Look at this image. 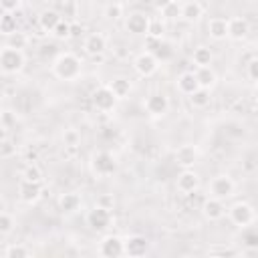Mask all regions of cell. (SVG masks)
<instances>
[{"mask_svg":"<svg viewBox=\"0 0 258 258\" xmlns=\"http://www.w3.org/2000/svg\"><path fill=\"white\" fill-rule=\"evenodd\" d=\"M81 71H83V62L73 52H60L52 60V73L60 81H75L81 77Z\"/></svg>","mask_w":258,"mask_h":258,"instance_id":"obj_1","label":"cell"},{"mask_svg":"<svg viewBox=\"0 0 258 258\" xmlns=\"http://www.w3.org/2000/svg\"><path fill=\"white\" fill-rule=\"evenodd\" d=\"M26 64V56H24V50L20 48H12V46H2L0 50V71L4 75H16L24 69Z\"/></svg>","mask_w":258,"mask_h":258,"instance_id":"obj_2","label":"cell"},{"mask_svg":"<svg viewBox=\"0 0 258 258\" xmlns=\"http://www.w3.org/2000/svg\"><path fill=\"white\" fill-rule=\"evenodd\" d=\"M228 218L232 220L234 226L248 228V226L254 224V220H256V210H254L248 202H236V204L228 210Z\"/></svg>","mask_w":258,"mask_h":258,"instance_id":"obj_3","label":"cell"},{"mask_svg":"<svg viewBox=\"0 0 258 258\" xmlns=\"http://www.w3.org/2000/svg\"><path fill=\"white\" fill-rule=\"evenodd\" d=\"M91 101H93V107H95L97 111H101V113H109V111L115 109V105H117L119 99L115 97V93L111 91L109 85H101V87H97V89L93 91Z\"/></svg>","mask_w":258,"mask_h":258,"instance_id":"obj_4","label":"cell"},{"mask_svg":"<svg viewBox=\"0 0 258 258\" xmlns=\"http://www.w3.org/2000/svg\"><path fill=\"white\" fill-rule=\"evenodd\" d=\"M91 169L95 175L99 177H107V175H113L115 169H117V161L113 157V153L109 151H97L91 159Z\"/></svg>","mask_w":258,"mask_h":258,"instance_id":"obj_5","label":"cell"},{"mask_svg":"<svg viewBox=\"0 0 258 258\" xmlns=\"http://www.w3.org/2000/svg\"><path fill=\"white\" fill-rule=\"evenodd\" d=\"M99 252L105 258H119L125 254V242L121 236L117 234H107L101 242H99Z\"/></svg>","mask_w":258,"mask_h":258,"instance_id":"obj_6","label":"cell"},{"mask_svg":"<svg viewBox=\"0 0 258 258\" xmlns=\"http://www.w3.org/2000/svg\"><path fill=\"white\" fill-rule=\"evenodd\" d=\"M143 107L151 117H163L169 111V99L163 93H151L145 97Z\"/></svg>","mask_w":258,"mask_h":258,"instance_id":"obj_7","label":"cell"},{"mask_svg":"<svg viewBox=\"0 0 258 258\" xmlns=\"http://www.w3.org/2000/svg\"><path fill=\"white\" fill-rule=\"evenodd\" d=\"M157 67H159V60L155 58L153 52H147V50L139 52V54L135 56V60H133V69H135L141 77H151V75H155V73H157Z\"/></svg>","mask_w":258,"mask_h":258,"instance_id":"obj_8","label":"cell"},{"mask_svg":"<svg viewBox=\"0 0 258 258\" xmlns=\"http://www.w3.org/2000/svg\"><path fill=\"white\" fill-rule=\"evenodd\" d=\"M234 181H232V177L230 175H216V177H212V181H210V196L212 198H220V200H226V198H230L232 194H234Z\"/></svg>","mask_w":258,"mask_h":258,"instance_id":"obj_9","label":"cell"},{"mask_svg":"<svg viewBox=\"0 0 258 258\" xmlns=\"http://www.w3.org/2000/svg\"><path fill=\"white\" fill-rule=\"evenodd\" d=\"M123 242H125V256L139 258L149 252V240L141 234H131V236L123 238Z\"/></svg>","mask_w":258,"mask_h":258,"instance_id":"obj_10","label":"cell"},{"mask_svg":"<svg viewBox=\"0 0 258 258\" xmlns=\"http://www.w3.org/2000/svg\"><path fill=\"white\" fill-rule=\"evenodd\" d=\"M149 24H151L149 16L143 14V12H139V10L129 12V14L125 16V28H127V32H131V34H147V32H149Z\"/></svg>","mask_w":258,"mask_h":258,"instance_id":"obj_11","label":"cell"},{"mask_svg":"<svg viewBox=\"0 0 258 258\" xmlns=\"http://www.w3.org/2000/svg\"><path fill=\"white\" fill-rule=\"evenodd\" d=\"M18 198L32 206L36 204L40 198H42V181H28V179H22L20 185H18Z\"/></svg>","mask_w":258,"mask_h":258,"instance_id":"obj_12","label":"cell"},{"mask_svg":"<svg viewBox=\"0 0 258 258\" xmlns=\"http://www.w3.org/2000/svg\"><path fill=\"white\" fill-rule=\"evenodd\" d=\"M111 218H113V216H111V210L101 208V206L95 204V208L89 210V214H87V224H89L93 230H105V228H109Z\"/></svg>","mask_w":258,"mask_h":258,"instance_id":"obj_13","label":"cell"},{"mask_svg":"<svg viewBox=\"0 0 258 258\" xmlns=\"http://www.w3.org/2000/svg\"><path fill=\"white\" fill-rule=\"evenodd\" d=\"M83 48H85V52L91 54V56H101V54L107 50V38H105L101 32H91V34L85 36Z\"/></svg>","mask_w":258,"mask_h":258,"instance_id":"obj_14","label":"cell"},{"mask_svg":"<svg viewBox=\"0 0 258 258\" xmlns=\"http://www.w3.org/2000/svg\"><path fill=\"white\" fill-rule=\"evenodd\" d=\"M202 212H204L206 220H210V222H218V220H222V218L226 216L224 200H220V198H212V196H210V198L204 202Z\"/></svg>","mask_w":258,"mask_h":258,"instance_id":"obj_15","label":"cell"},{"mask_svg":"<svg viewBox=\"0 0 258 258\" xmlns=\"http://www.w3.org/2000/svg\"><path fill=\"white\" fill-rule=\"evenodd\" d=\"M198 157H200L198 147H196V145H189V143L177 147V151H175V163H177L179 167H183V169L194 167V163L198 161Z\"/></svg>","mask_w":258,"mask_h":258,"instance_id":"obj_16","label":"cell"},{"mask_svg":"<svg viewBox=\"0 0 258 258\" xmlns=\"http://www.w3.org/2000/svg\"><path fill=\"white\" fill-rule=\"evenodd\" d=\"M177 189L181 194H191L200 187V175L194 171V169H183L179 175H177V181H175Z\"/></svg>","mask_w":258,"mask_h":258,"instance_id":"obj_17","label":"cell"},{"mask_svg":"<svg viewBox=\"0 0 258 258\" xmlns=\"http://www.w3.org/2000/svg\"><path fill=\"white\" fill-rule=\"evenodd\" d=\"M248 32H250V24H248L246 18H240V16L230 18V22H228V36L232 40H242V38L248 36Z\"/></svg>","mask_w":258,"mask_h":258,"instance_id":"obj_18","label":"cell"},{"mask_svg":"<svg viewBox=\"0 0 258 258\" xmlns=\"http://www.w3.org/2000/svg\"><path fill=\"white\" fill-rule=\"evenodd\" d=\"M60 20H62V16H60L56 10L46 8V10H42L40 16H38V26H40L44 32H52Z\"/></svg>","mask_w":258,"mask_h":258,"instance_id":"obj_19","label":"cell"},{"mask_svg":"<svg viewBox=\"0 0 258 258\" xmlns=\"http://www.w3.org/2000/svg\"><path fill=\"white\" fill-rule=\"evenodd\" d=\"M228 18H222V16H216L208 22V32L214 40H224L228 36Z\"/></svg>","mask_w":258,"mask_h":258,"instance_id":"obj_20","label":"cell"},{"mask_svg":"<svg viewBox=\"0 0 258 258\" xmlns=\"http://www.w3.org/2000/svg\"><path fill=\"white\" fill-rule=\"evenodd\" d=\"M175 87H177V91L179 93H183V95H191L196 89H200V83H198V79H196V73H181L179 77H177V81H175Z\"/></svg>","mask_w":258,"mask_h":258,"instance_id":"obj_21","label":"cell"},{"mask_svg":"<svg viewBox=\"0 0 258 258\" xmlns=\"http://www.w3.org/2000/svg\"><path fill=\"white\" fill-rule=\"evenodd\" d=\"M81 208V196L75 191H67L58 198V210L62 214H75Z\"/></svg>","mask_w":258,"mask_h":258,"instance_id":"obj_22","label":"cell"},{"mask_svg":"<svg viewBox=\"0 0 258 258\" xmlns=\"http://www.w3.org/2000/svg\"><path fill=\"white\" fill-rule=\"evenodd\" d=\"M202 16H204V6L198 0H189L181 4V18L185 22H198Z\"/></svg>","mask_w":258,"mask_h":258,"instance_id":"obj_23","label":"cell"},{"mask_svg":"<svg viewBox=\"0 0 258 258\" xmlns=\"http://www.w3.org/2000/svg\"><path fill=\"white\" fill-rule=\"evenodd\" d=\"M196 79H198L200 87H204V89H212L216 85V81H218V77H216L212 67H198L196 69Z\"/></svg>","mask_w":258,"mask_h":258,"instance_id":"obj_24","label":"cell"},{"mask_svg":"<svg viewBox=\"0 0 258 258\" xmlns=\"http://www.w3.org/2000/svg\"><path fill=\"white\" fill-rule=\"evenodd\" d=\"M187 99H189V105H191V107H196V109H204V107L210 105V101H212V93H210V89L200 87V89H196L191 95H187Z\"/></svg>","mask_w":258,"mask_h":258,"instance_id":"obj_25","label":"cell"},{"mask_svg":"<svg viewBox=\"0 0 258 258\" xmlns=\"http://www.w3.org/2000/svg\"><path fill=\"white\" fill-rule=\"evenodd\" d=\"M111 91L115 93L117 99H125L129 93H131V81L125 79V77H115L111 83H109Z\"/></svg>","mask_w":258,"mask_h":258,"instance_id":"obj_26","label":"cell"},{"mask_svg":"<svg viewBox=\"0 0 258 258\" xmlns=\"http://www.w3.org/2000/svg\"><path fill=\"white\" fill-rule=\"evenodd\" d=\"M18 30V22H16V16L12 12H2L0 16V32L4 36H10L12 32Z\"/></svg>","mask_w":258,"mask_h":258,"instance_id":"obj_27","label":"cell"},{"mask_svg":"<svg viewBox=\"0 0 258 258\" xmlns=\"http://www.w3.org/2000/svg\"><path fill=\"white\" fill-rule=\"evenodd\" d=\"M191 58H194L196 67H210V64H212L214 54H212V50H210L208 46H198V48H194Z\"/></svg>","mask_w":258,"mask_h":258,"instance_id":"obj_28","label":"cell"},{"mask_svg":"<svg viewBox=\"0 0 258 258\" xmlns=\"http://www.w3.org/2000/svg\"><path fill=\"white\" fill-rule=\"evenodd\" d=\"M32 252L22 244H10L4 250V258H28Z\"/></svg>","mask_w":258,"mask_h":258,"instance_id":"obj_29","label":"cell"},{"mask_svg":"<svg viewBox=\"0 0 258 258\" xmlns=\"http://www.w3.org/2000/svg\"><path fill=\"white\" fill-rule=\"evenodd\" d=\"M153 54H155V58H157L159 62L169 60V58L173 56V44H171V42H167V40H161V42H159V46L153 50Z\"/></svg>","mask_w":258,"mask_h":258,"instance_id":"obj_30","label":"cell"},{"mask_svg":"<svg viewBox=\"0 0 258 258\" xmlns=\"http://www.w3.org/2000/svg\"><path fill=\"white\" fill-rule=\"evenodd\" d=\"M8 38V46H12V48H20V50H24L26 48V44H28V36L24 34V32H20V30H16V32H12L10 36H6Z\"/></svg>","mask_w":258,"mask_h":258,"instance_id":"obj_31","label":"cell"},{"mask_svg":"<svg viewBox=\"0 0 258 258\" xmlns=\"http://www.w3.org/2000/svg\"><path fill=\"white\" fill-rule=\"evenodd\" d=\"M42 177H44V173L36 163H28L22 171V179H28V181H42Z\"/></svg>","mask_w":258,"mask_h":258,"instance_id":"obj_32","label":"cell"},{"mask_svg":"<svg viewBox=\"0 0 258 258\" xmlns=\"http://www.w3.org/2000/svg\"><path fill=\"white\" fill-rule=\"evenodd\" d=\"M12 230H14V218L8 212H2L0 214V236L6 238Z\"/></svg>","mask_w":258,"mask_h":258,"instance_id":"obj_33","label":"cell"},{"mask_svg":"<svg viewBox=\"0 0 258 258\" xmlns=\"http://www.w3.org/2000/svg\"><path fill=\"white\" fill-rule=\"evenodd\" d=\"M105 16L109 20H119L123 16V4L121 2H109L105 6Z\"/></svg>","mask_w":258,"mask_h":258,"instance_id":"obj_34","label":"cell"},{"mask_svg":"<svg viewBox=\"0 0 258 258\" xmlns=\"http://www.w3.org/2000/svg\"><path fill=\"white\" fill-rule=\"evenodd\" d=\"M54 38H58V40H64V38H71V22H67V20H60L58 24H56V28L50 32Z\"/></svg>","mask_w":258,"mask_h":258,"instance_id":"obj_35","label":"cell"},{"mask_svg":"<svg viewBox=\"0 0 258 258\" xmlns=\"http://www.w3.org/2000/svg\"><path fill=\"white\" fill-rule=\"evenodd\" d=\"M12 155H16V145L8 137H2V141H0V157L2 159H10Z\"/></svg>","mask_w":258,"mask_h":258,"instance_id":"obj_36","label":"cell"},{"mask_svg":"<svg viewBox=\"0 0 258 258\" xmlns=\"http://www.w3.org/2000/svg\"><path fill=\"white\" fill-rule=\"evenodd\" d=\"M161 14H163V18H167V20H175V18H181V4H177V2H171L169 6H165V8L161 10Z\"/></svg>","mask_w":258,"mask_h":258,"instance_id":"obj_37","label":"cell"},{"mask_svg":"<svg viewBox=\"0 0 258 258\" xmlns=\"http://www.w3.org/2000/svg\"><path fill=\"white\" fill-rule=\"evenodd\" d=\"M208 254H210V256H236L238 250L232 248V246H212V248L208 250Z\"/></svg>","mask_w":258,"mask_h":258,"instance_id":"obj_38","label":"cell"},{"mask_svg":"<svg viewBox=\"0 0 258 258\" xmlns=\"http://www.w3.org/2000/svg\"><path fill=\"white\" fill-rule=\"evenodd\" d=\"M62 139H64V145H69V147H77V145H79L81 135H79L75 129H67V131H64V135H62Z\"/></svg>","mask_w":258,"mask_h":258,"instance_id":"obj_39","label":"cell"},{"mask_svg":"<svg viewBox=\"0 0 258 258\" xmlns=\"http://www.w3.org/2000/svg\"><path fill=\"white\" fill-rule=\"evenodd\" d=\"M97 206H101V208H107V210H113L115 208V198H113V194H101L99 198H97V202H95Z\"/></svg>","mask_w":258,"mask_h":258,"instance_id":"obj_40","label":"cell"},{"mask_svg":"<svg viewBox=\"0 0 258 258\" xmlns=\"http://www.w3.org/2000/svg\"><path fill=\"white\" fill-rule=\"evenodd\" d=\"M163 32H165V26L161 24V20H151L147 34H151V36H155V38H163Z\"/></svg>","mask_w":258,"mask_h":258,"instance_id":"obj_41","label":"cell"},{"mask_svg":"<svg viewBox=\"0 0 258 258\" xmlns=\"http://www.w3.org/2000/svg\"><path fill=\"white\" fill-rule=\"evenodd\" d=\"M161 40H163V38H155V36H151V34H145V42H143V46H145L147 52H153V50L159 46Z\"/></svg>","mask_w":258,"mask_h":258,"instance_id":"obj_42","label":"cell"},{"mask_svg":"<svg viewBox=\"0 0 258 258\" xmlns=\"http://www.w3.org/2000/svg\"><path fill=\"white\" fill-rule=\"evenodd\" d=\"M2 12H16L20 8V0H0Z\"/></svg>","mask_w":258,"mask_h":258,"instance_id":"obj_43","label":"cell"},{"mask_svg":"<svg viewBox=\"0 0 258 258\" xmlns=\"http://www.w3.org/2000/svg\"><path fill=\"white\" fill-rule=\"evenodd\" d=\"M85 34V26L81 22H71V38H81Z\"/></svg>","mask_w":258,"mask_h":258,"instance_id":"obj_44","label":"cell"},{"mask_svg":"<svg viewBox=\"0 0 258 258\" xmlns=\"http://www.w3.org/2000/svg\"><path fill=\"white\" fill-rule=\"evenodd\" d=\"M248 77L258 83V58H252V60L248 62Z\"/></svg>","mask_w":258,"mask_h":258,"instance_id":"obj_45","label":"cell"},{"mask_svg":"<svg viewBox=\"0 0 258 258\" xmlns=\"http://www.w3.org/2000/svg\"><path fill=\"white\" fill-rule=\"evenodd\" d=\"M244 244H246V246H258V232H256V230L246 232V234H244Z\"/></svg>","mask_w":258,"mask_h":258,"instance_id":"obj_46","label":"cell"},{"mask_svg":"<svg viewBox=\"0 0 258 258\" xmlns=\"http://www.w3.org/2000/svg\"><path fill=\"white\" fill-rule=\"evenodd\" d=\"M240 254H242L244 258H258V246H246Z\"/></svg>","mask_w":258,"mask_h":258,"instance_id":"obj_47","label":"cell"},{"mask_svg":"<svg viewBox=\"0 0 258 258\" xmlns=\"http://www.w3.org/2000/svg\"><path fill=\"white\" fill-rule=\"evenodd\" d=\"M12 121H14L12 113H10V111H4V113H2V129H8Z\"/></svg>","mask_w":258,"mask_h":258,"instance_id":"obj_48","label":"cell"},{"mask_svg":"<svg viewBox=\"0 0 258 258\" xmlns=\"http://www.w3.org/2000/svg\"><path fill=\"white\" fill-rule=\"evenodd\" d=\"M171 2H175V0H151V4L157 8V10H163L165 6H169Z\"/></svg>","mask_w":258,"mask_h":258,"instance_id":"obj_49","label":"cell"},{"mask_svg":"<svg viewBox=\"0 0 258 258\" xmlns=\"http://www.w3.org/2000/svg\"><path fill=\"white\" fill-rule=\"evenodd\" d=\"M254 97H256V101H258V83L254 85Z\"/></svg>","mask_w":258,"mask_h":258,"instance_id":"obj_50","label":"cell"},{"mask_svg":"<svg viewBox=\"0 0 258 258\" xmlns=\"http://www.w3.org/2000/svg\"><path fill=\"white\" fill-rule=\"evenodd\" d=\"M254 58H258V44H256V48H254Z\"/></svg>","mask_w":258,"mask_h":258,"instance_id":"obj_51","label":"cell"}]
</instances>
